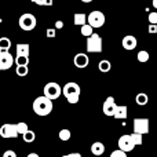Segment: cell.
<instances>
[{"label": "cell", "instance_id": "74e56055", "mask_svg": "<svg viewBox=\"0 0 157 157\" xmlns=\"http://www.w3.org/2000/svg\"><path fill=\"white\" fill-rule=\"evenodd\" d=\"M152 4H153V7H155V8H157V0H153Z\"/></svg>", "mask_w": 157, "mask_h": 157}, {"label": "cell", "instance_id": "484cf974", "mask_svg": "<svg viewBox=\"0 0 157 157\" xmlns=\"http://www.w3.org/2000/svg\"><path fill=\"white\" fill-rule=\"evenodd\" d=\"M15 73L18 75L19 77H25L28 73H29V68H28V66H17Z\"/></svg>", "mask_w": 157, "mask_h": 157}, {"label": "cell", "instance_id": "44dd1931", "mask_svg": "<svg viewBox=\"0 0 157 157\" xmlns=\"http://www.w3.org/2000/svg\"><path fill=\"white\" fill-rule=\"evenodd\" d=\"M81 35L86 36V37L88 39L91 35H94V29H92L88 24H86V25H83V26H81Z\"/></svg>", "mask_w": 157, "mask_h": 157}, {"label": "cell", "instance_id": "83f0119b", "mask_svg": "<svg viewBox=\"0 0 157 157\" xmlns=\"http://www.w3.org/2000/svg\"><path fill=\"white\" fill-rule=\"evenodd\" d=\"M71 136H72V134H71L69 130H61L59 131V139L61 141H69Z\"/></svg>", "mask_w": 157, "mask_h": 157}, {"label": "cell", "instance_id": "30bf717a", "mask_svg": "<svg viewBox=\"0 0 157 157\" xmlns=\"http://www.w3.org/2000/svg\"><path fill=\"white\" fill-rule=\"evenodd\" d=\"M14 58L8 51H0V71H7L13 66Z\"/></svg>", "mask_w": 157, "mask_h": 157}, {"label": "cell", "instance_id": "836d02e7", "mask_svg": "<svg viewBox=\"0 0 157 157\" xmlns=\"http://www.w3.org/2000/svg\"><path fill=\"white\" fill-rule=\"evenodd\" d=\"M147 30H149V33H152V35H155V33H157V25H149V28H147Z\"/></svg>", "mask_w": 157, "mask_h": 157}, {"label": "cell", "instance_id": "f546056e", "mask_svg": "<svg viewBox=\"0 0 157 157\" xmlns=\"http://www.w3.org/2000/svg\"><path fill=\"white\" fill-rule=\"evenodd\" d=\"M32 2L36 3L37 6H47V7L52 6V0H32Z\"/></svg>", "mask_w": 157, "mask_h": 157}, {"label": "cell", "instance_id": "52a82bcc", "mask_svg": "<svg viewBox=\"0 0 157 157\" xmlns=\"http://www.w3.org/2000/svg\"><path fill=\"white\" fill-rule=\"evenodd\" d=\"M19 134L18 131H17V125L15 124H3L2 127H0V136L2 138H17Z\"/></svg>", "mask_w": 157, "mask_h": 157}, {"label": "cell", "instance_id": "8fae6325", "mask_svg": "<svg viewBox=\"0 0 157 157\" xmlns=\"http://www.w3.org/2000/svg\"><path fill=\"white\" fill-rule=\"evenodd\" d=\"M116 108H117V105H116V99H114L113 97H108V98L105 99V102H103V108H102V110H103V113H105L106 116L112 117V116H114Z\"/></svg>", "mask_w": 157, "mask_h": 157}, {"label": "cell", "instance_id": "6da1fadb", "mask_svg": "<svg viewBox=\"0 0 157 157\" xmlns=\"http://www.w3.org/2000/svg\"><path fill=\"white\" fill-rule=\"evenodd\" d=\"M33 112H35L37 116H48L52 112V101H50L48 98L39 97L33 101Z\"/></svg>", "mask_w": 157, "mask_h": 157}, {"label": "cell", "instance_id": "ba28073f", "mask_svg": "<svg viewBox=\"0 0 157 157\" xmlns=\"http://www.w3.org/2000/svg\"><path fill=\"white\" fill-rule=\"evenodd\" d=\"M134 132L135 134H149V119H135L134 120Z\"/></svg>", "mask_w": 157, "mask_h": 157}, {"label": "cell", "instance_id": "277c9868", "mask_svg": "<svg viewBox=\"0 0 157 157\" xmlns=\"http://www.w3.org/2000/svg\"><path fill=\"white\" fill-rule=\"evenodd\" d=\"M106 22L105 14L101 13V11H91V13L87 15V24L92 28V29H97V28L103 26Z\"/></svg>", "mask_w": 157, "mask_h": 157}, {"label": "cell", "instance_id": "1f68e13d", "mask_svg": "<svg viewBox=\"0 0 157 157\" xmlns=\"http://www.w3.org/2000/svg\"><path fill=\"white\" fill-rule=\"evenodd\" d=\"M46 36H47V37H50V39L55 37V36H57V29H52V28L47 29L46 30Z\"/></svg>", "mask_w": 157, "mask_h": 157}, {"label": "cell", "instance_id": "8d00e7d4", "mask_svg": "<svg viewBox=\"0 0 157 157\" xmlns=\"http://www.w3.org/2000/svg\"><path fill=\"white\" fill-rule=\"evenodd\" d=\"M26 157H40V156H39L37 153H29V155H28Z\"/></svg>", "mask_w": 157, "mask_h": 157}, {"label": "cell", "instance_id": "4dcf8cb0", "mask_svg": "<svg viewBox=\"0 0 157 157\" xmlns=\"http://www.w3.org/2000/svg\"><path fill=\"white\" fill-rule=\"evenodd\" d=\"M110 157H127V153H124L123 150L117 149V150H114V152H112Z\"/></svg>", "mask_w": 157, "mask_h": 157}, {"label": "cell", "instance_id": "ffe728a7", "mask_svg": "<svg viewBox=\"0 0 157 157\" xmlns=\"http://www.w3.org/2000/svg\"><path fill=\"white\" fill-rule=\"evenodd\" d=\"M11 47V40L8 37H0V51H8Z\"/></svg>", "mask_w": 157, "mask_h": 157}, {"label": "cell", "instance_id": "4316f807", "mask_svg": "<svg viewBox=\"0 0 157 157\" xmlns=\"http://www.w3.org/2000/svg\"><path fill=\"white\" fill-rule=\"evenodd\" d=\"M142 136H144V135H141V134H135V132L131 134V138H132V142H134V145H135V146L142 145V142H144Z\"/></svg>", "mask_w": 157, "mask_h": 157}, {"label": "cell", "instance_id": "7c38bea8", "mask_svg": "<svg viewBox=\"0 0 157 157\" xmlns=\"http://www.w3.org/2000/svg\"><path fill=\"white\" fill-rule=\"evenodd\" d=\"M73 63H75V66H76V68H78V69H84V68H87V66H88V63H90L88 55L84 54V52H78V54L75 55V58H73Z\"/></svg>", "mask_w": 157, "mask_h": 157}, {"label": "cell", "instance_id": "7a4b0ae2", "mask_svg": "<svg viewBox=\"0 0 157 157\" xmlns=\"http://www.w3.org/2000/svg\"><path fill=\"white\" fill-rule=\"evenodd\" d=\"M62 94L69 103L75 105V103L78 102V98H80V94H81L80 86H78L77 83H75V81H69V83H66L65 86H63Z\"/></svg>", "mask_w": 157, "mask_h": 157}, {"label": "cell", "instance_id": "e0dca14e", "mask_svg": "<svg viewBox=\"0 0 157 157\" xmlns=\"http://www.w3.org/2000/svg\"><path fill=\"white\" fill-rule=\"evenodd\" d=\"M73 24L76 26H83V25L87 24V15L83 13H76L73 15Z\"/></svg>", "mask_w": 157, "mask_h": 157}, {"label": "cell", "instance_id": "d4e9b609", "mask_svg": "<svg viewBox=\"0 0 157 157\" xmlns=\"http://www.w3.org/2000/svg\"><path fill=\"white\" fill-rule=\"evenodd\" d=\"M14 62L17 63V66H28V63H29V58L28 57H15Z\"/></svg>", "mask_w": 157, "mask_h": 157}, {"label": "cell", "instance_id": "d6986e66", "mask_svg": "<svg viewBox=\"0 0 157 157\" xmlns=\"http://www.w3.org/2000/svg\"><path fill=\"white\" fill-rule=\"evenodd\" d=\"M98 69H99L101 72H103V73H108V72L112 69V63L109 62L108 59H102L99 63H98Z\"/></svg>", "mask_w": 157, "mask_h": 157}, {"label": "cell", "instance_id": "ac0fdd59", "mask_svg": "<svg viewBox=\"0 0 157 157\" xmlns=\"http://www.w3.org/2000/svg\"><path fill=\"white\" fill-rule=\"evenodd\" d=\"M135 102L141 106H145L147 102H149V97H147V94H145V92H139V94L135 97Z\"/></svg>", "mask_w": 157, "mask_h": 157}, {"label": "cell", "instance_id": "7402d4cb", "mask_svg": "<svg viewBox=\"0 0 157 157\" xmlns=\"http://www.w3.org/2000/svg\"><path fill=\"white\" fill-rule=\"evenodd\" d=\"M136 58H138V61H139V62L145 63V62H147V61H149L150 55H149V52H147V51H145V50H142V51H139V52H138V55H136Z\"/></svg>", "mask_w": 157, "mask_h": 157}, {"label": "cell", "instance_id": "9c48e42d", "mask_svg": "<svg viewBox=\"0 0 157 157\" xmlns=\"http://www.w3.org/2000/svg\"><path fill=\"white\" fill-rule=\"evenodd\" d=\"M117 145H119V149L123 150L124 153L131 152V150L135 147V145H134L131 135H123V136H120V138H119V142H117Z\"/></svg>", "mask_w": 157, "mask_h": 157}, {"label": "cell", "instance_id": "603a6c76", "mask_svg": "<svg viewBox=\"0 0 157 157\" xmlns=\"http://www.w3.org/2000/svg\"><path fill=\"white\" fill-rule=\"evenodd\" d=\"M22 138H24V141L26 142V144H32V142L36 139V134L29 130L28 132H25L24 135H22Z\"/></svg>", "mask_w": 157, "mask_h": 157}, {"label": "cell", "instance_id": "2e32d148", "mask_svg": "<svg viewBox=\"0 0 157 157\" xmlns=\"http://www.w3.org/2000/svg\"><path fill=\"white\" fill-rule=\"evenodd\" d=\"M91 153L94 156H102L105 153V145L102 142H94L91 145Z\"/></svg>", "mask_w": 157, "mask_h": 157}, {"label": "cell", "instance_id": "8992f818", "mask_svg": "<svg viewBox=\"0 0 157 157\" xmlns=\"http://www.w3.org/2000/svg\"><path fill=\"white\" fill-rule=\"evenodd\" d=\"M102 37L98 33L91 35L87 39V44H86V50L87 52H102Z\"/></svg>", "mask_w": 157, "mask_h": 157}, {"label": "cell", "instance_id": "4fadbf2b", "mask_svg": "<svg viewBox=\"0 0 157 157\" xmlns=\"http://www.w3.org/2000/svg\"><path fill=\"white\" fill-rule=\"evenodd\" d=\"M123 47H124L125 50H134L136 47V44H138V41H136V37L132 35H127L123 37V41H121Z\"/></svg>", "mask_w": 157, "mask_h": 157}, {"label": "cell", "instance_id": "d6a6232c", "mask_svg": "<svg viewBox=\"0 0 157 157\" xmlns=\"http://www.w3.org/2000/svg\"><path fill=\"white\" fill-rule=\"evenodd\" d=\"M3 157H17V153L14 150H6L3 153Z\"/></svg>", "mask_w": 157, "mask_h": 157}, {"label": "cell", "instance_id": "3957f363", "mask_svg": "<svg viewBox=\"0 0 157 157\" xmlns=\"http://www.w3.org/2000/svg\"><path fill=\"white\" fill-rule=\"evenodd\" d=\"M18 25H19V28H21L22 30L29 32V30H33L36 28V25H37V19H36V17L33 15V14L25 13V14H22V15L19 17Z\"/></svg>", "mask_w": 157, "mask_h": 157}, {"label": "cell", "instance_id": "9a60e30c", "mask_svg": "<svg viewBox=\"0 0 157 157\" xmlns=\"http://www.w3.org/2000/svg\"><path fill=\"white\" fill-rule=\"evenodd\" d=\"M127 116H128V109H127V106H125V105L117 106L113 117H116V119H120V120H124V119H127Z\"/></svg>", "mask_w": 157, "mask_h": 157}, {"label": "cell", "instance_id": "d590c367", "mask_svg": "<svg viewBox=\"0 0 157 157\" xmlns=\"http://www.w3.org/2000/svg\"><path fill=\"white\" fill-rule=\"evenodd\" d=\"M62 157H81L80 153H69V155H65Z\"/></svg>", "mask_w": 157, "mask_h": 157}, {"label": "cell", "instance_id": "5bb4252c", "mask_svg": "<svg viewBox=\"0 0 157 157\" xmlns=\"http://www.w3.org/2000/svg\"><path fill=\"white\" fill-rule=\"evenodd\" d=\"M15 51H17V57H28L29 58L30 46L28 43H19V44H17Z\"/></svg>", "mask_w": 157, "mask_h": 157}, {"label": "cell", "instance_id": "cb8c5ba5", "mask_svg": "<svg viewBox=\"0 0 157 157\" xmlns=\"http://www.w3.org/2000/svg\"><path fill=\"white\" fill-rule=\"evenodd\" d=\"M15 125H17V131H18L19 135H24L25 132H28V131H29V128H28V124H26V123H24V121L17 123Z\"/></svg>", "mask_w": 157, "mask_h": 157}, {"label": "cell", "instance_id": "5b68a950", "mask_svg": "<svg viewBox=\"0 0 157 157\" xmlns=\"http://www.w3.org/2000/svg\"><path fill=\"white\" fill-rule=\"evenodd\" d=\"M44 97L48 98L50 101H54V99H58V98L61 97V94H62V88H61V86L58 83H54V81H50V83H47L46 86H44Z\"/></svg>", "mask_w": 157, "mask_h": 157}, {"label": "cell", "instance_id": "e575fe53", "mask_svg": "<svg viewBox=\"0 0 157 157\" xmlns=\"http://www.w3.org/2000/svg\"><path fill=\"white\" fill-rule=\"evenodd\" d=\"M63 25H65V24H63L62 21H57V22H55V29H62Z\"/></svg>", "mask_w": 157, "mask_h": 157}, {"label": "cell", "instance_id": "f35d334b", "mask_svg": "<svg viewBox=\"0 0 157 157\" xmlns=\"http://www.w3.org/2000/svg\"><path fill=\"white\" fill-rule=\"evenodd\" d=\"M81 2H83V3H91L92 0H81Z\"/></svg>", "mask_w": 157, "mask_h": 157}, {"label": "cell", "instance_id": "f1b7e54d", "mask_svg": "<svg viewBox=\"0 0 157 157\" xmlns=\"http://www.w3.org/2000/svg\"><path fill=\"white\" fill-rule=\"evenodd\" d=\"M147 19H149V25H157V13H156V11L149 13Z\"/></svg>", "mask_w": 157, "mask_h": 157}]
</instances>
